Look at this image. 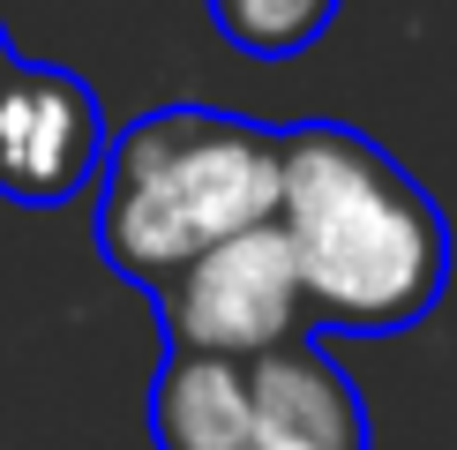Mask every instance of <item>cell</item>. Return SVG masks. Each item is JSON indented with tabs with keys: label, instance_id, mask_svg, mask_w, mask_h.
Wrapping results in <instances>:
<instances>
[{
	"label": "cell",
	"instance_id": "1",
	"mask_svg": "<svg viewBox=\"0 0 457 450\" xmlns=\"http://www.w3.org/2000/svg\"><path fill=\"white\" fill-rule=\"evenodd\" d=\"M278 240L308 338H397L450 286V225L375 136L345 121L278 128Z\"/></svg>",
	"mask_w": 457,
	"mask_h": 450
},
{
	"label": "cell",
	"instance_id": "2",
	"mask_svg": "<svg viewBox=\"0 0 457 450\" xmlns=\"http://www.w3.org/2000/svg\"><path fill=\"white\" fill-rule=\"evenodd\" d=\"M278 211V128L211 105L136 112L98 158V255L158 300L187 262Z\"/></svg>",
	"mask_w": 457,
	"mask_h": 450
},
{
	"label": "cell",
	"instance_id": "3",
	"mask_svg": "<svg viewBox=\"0 0 457 450\" xmlns=\"http://www.w3.org/2000/svg\"><path fill=\"white\" fill-rule=\"evenodd\" d=\"M158 450H368L360 383L315 338L262 361H187L165 353L150 375Z\"/></svg>",
	"mask_w": 457,
	"mask_h": 450
},
{
	"label": "cell",
	"instance_id": "4",
	"mask_svg": "<svg viewBox=\"0 0 457 450\" xmlns=\"http://www.w3.org/2000/svg\"><path fill=\"white\" fill-rule=\"evenodd\" d=\"M150 308H158L165 353H187V361H262V353L308 338L300 278H293L278 225L233 233L225 248L187 262Z\"/></svg>",
	"mask_w": 457,
	"mask_h": 450
},
{
	"label": "cell",
	"instance_id": "5",
	"mask_svg": "<svg viewBox=\"0 0 457 450\" xmlns=\"http://www.w3.org/2000/svg\"><path fill=\"white\" fill-rule=\"evenodd\" d=\"M105 158L98 90L61 61H23L0 75V196L8 203H68Z\"/></svg>",
	"mask_w": 457,
	"mask_h": 450
},
{
	"label": "cell",
	"instance_id": "6",
	"mask_svg": "<svg viewBox=\"0 0 457 450\" xmlns=\"http://www.w3.org/2000/svg\"><path fill=\"white\" fill-rule=\"evenodd\" d=\"M218 38L247 61H300L322 30L337 23L345 0H203Z\"/></svg>",
	"mask_w": 457,
	"mask_h": 450
},
{
	"label": "cell",
	"instance_id": "7",
	"mask_svg": "<svg viewBox=\"0 0 457 450\" xmlns=\"http://www.w3.org/2000/svg\"><path fill=\"white\" fill-rule=\"evenodd\" d=\"M15 68V46H8V23H0V75Z\"/></svg>",
	"mask_w": 457,
	"mask_h": 450
}]
</instances>
